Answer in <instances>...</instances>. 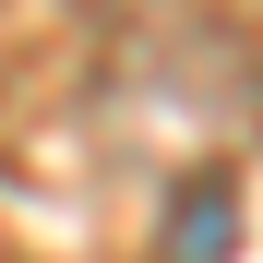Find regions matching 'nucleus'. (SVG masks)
Returning <instances> with one entry per match:
<instances>
[{"label": "nucleus", "mask_w": 263, "mask_h": 263, "mask_svg": "<svg viewBox=\"0 0 263 263\" xmlns=\"http://www.w3.org/2000/svg\"><path fill=\"white\" fill-rule=\"evenodd\" d=\"M84 12H132V0H84Z\"/></svg>", "instance_id": "f03ea898"}, {"label": "nucleus", "mask_w": 263, "mask_h": 263, "mask_svg": "<svg viewBox=\"0 0 263 263\" xmlns=\"http://www.w3.org/2000/svg\"><path fill=\"white\" fill-rule=\"evenodd\" d=\"M156 251H167V263H228V180H215V167H203V180H180Z\"/></svg>", "instance_id": "f257e3e1"}]
</instances>
